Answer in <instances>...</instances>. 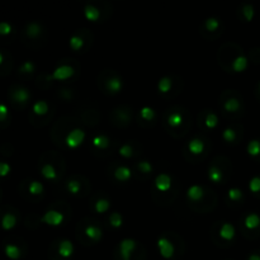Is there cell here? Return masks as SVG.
<instances>
[{
  "label": "cell",
  "instance_id": "cell-29",
  "mask_svg": "<svg viewBox=\"0 0 260 260\" xmlns=\"http://www.w3.org/2000/svg\"><path fill=\"white\" fill-rule=\"evenodd\" d=\"M246 151L250 156L257 157L260 155V141L259 140H252L248 146H246Z\"/></svg>",
  "mask_w": 260,
  "mask_h": 260
},
{
  "label": "cell",
  "instance_id": "cell-43",
  "mask_svg": "<svg viewBox=\"0 0 260 260\" xmlns=\"http://www.w3.org/2000/svg\"><path fill=\"white\" fill-rule=\"evenodd\" d=\"M138 169H140V171H142V173H145V174L151 173V171H152L151 162L147 161V160L140 161V162H138Z\"/></svg>",
  "mask_w": 260,
  "mask_h": 260
},
{
  "label": "cell",
  "instance_id": "cell-23",
  "mask_svg": "<svg viewBox=\"0 0 260 260\" xmlns=\"http://www.w3.org/2000/svg\"><path fill=\"white\" fill-rule=\"evenodd\" d=\"M173 88V80H171L170 76H162L161 79L157 83V90H159L161 94H166L169 93Z\"/></svg>",
  "mask_w": 260,
  "mask_h": 260
},
{
  "label": "cell",
  "instance_id": "cell-17",
  "mask_svg": "<svg viewBox=\"0 0 260 260\" xmlns=\"http://www.w3.org/2000/svg\"><path fill=\"white\" fill-rule=\"evenodd\" d=\"M248 65H249V61H248L246 56L239 55V56L232 61V70L235 71V73H244V71L248 69Z\"/></svg>",
  "mask_w": 260,
  "mask_h": 260
},
{
  "label": "cell",
  "instance_id": "cell-37",
  "mask_svg": "<svg viewBox=\"0 0 260 260\" xmlns=\"http://www.w3.org/2000/svg\"><path fill=\"white\" fill-rule=\"evenodd\" d=\"M109 222H111V226L115 227V229H120L123 225V218L122 216L118 212H113L112 215L109 216Z\"/></svg>",
  "mask_w": 260,
  "mask_h": 260
},
{
  "label": "cell",
  "instance_id": "cell-7",
  "mask_svg": "<svg viewBox=\"0 0 260 260\" xmlns=\"http://www.w3.org/2000/svg\"><path fill=\"white\" fill-rule=\"evenodd\" d=\"M154 185L156 188V190L161 192V193H165L171 189V176L166 173H161L159 175H156L154 180Z\"/></svg>",
  "mask_w": 260,
  "mask_h": 260
},
{
  "label": "cell",
  "instance_id": "cell-47",
  "mask_svg": "<svg viewBox=\"0 0 260 260\" xmlns=\"http://www.w3.org/2000/svg\"><path fill=\"white\" fill-rule=\"evenodd\" d=\"M248 260H260V254H258V253H253V254L249 255Z\"/></svg>",
  "mask_w": 260,
  "mask_h": 260
},
{
  "label": "cell",
  "instance_id": "cell-30",
  "mask_svg": "<svg viewBox=\"0 0 260 260\" xmlns=\"http://www.w3.org/2000/svg\"><path fill=\"white\" fill-rule=\"evenodd\" d=\"M69 45H70L71 50L73 51H80L81 48H83V46H84V39H83V37L79 36V34H74V36H71L70 41H69Z\"/></svg>",
  "mask_w": 260,
  "mask_h": 260
},
{
  "label": "cell",
  "instance_id": "cell-5",
  "mask_svg": "<svg viewBox=\"0 0 260 260\" xmlns=\"http://www.w3.org/2000/svg\"><path fill=\"white\" fill-rule=\"evenodd\" d=\"M75 74V70H74V67L70 66V65H60L57 66L55 70H53L52 75L50 76L52 80H57V81H64L67 80V79H70L71 76Z\"/></svg>",
  "mask_w": 260,
  "mask_h": 260
},
{
  "label": "cell",
  "instance_id": "cell-21",
  "mask_svg": "<svg viewBox=\"0 0 260 260\" xmlns=\"http://www.w3.org/2000/svg\"><path fill=\"white\" fill-rule=\"evenodd\" d=\"M222 178H224V175H222L221 169L216 165H211L208 169V179L215 184H220L222 182Z\"/></svg>",
  "mask_w": 260,
  "mask_h": 260
},
{
  "label": "cell",
  "instance_id": "cell-34",
  "mask_svg": "<svg viewBox=\"0 0 260 260\" xmlns=\"http://www.w3.org/2000/svg\"><path fill=\"white\" fill-rule=\"evenodd\" d=\"M220 25H221V23H220V20H218L216 17L207 18L206 22H204V27H206L207 31H210V32L217 31V29L220 28Z\"/></svg>",
  "mask_w": 260,
  "mask_h": 260
},
{
  "label": "cell",
  "instance_id": "cell-6",
  "mask_svg": "<svg viewBox=\"0 0 260 260\" xmlns=\"http://www.w3.org/2000/svg\"><path fill=\"white\" fill-rule=\"evenodd\" d=\"M75 252V248H74V244L67 239H64L59 243L57 246V254L61 258L62 260H69L74 255Z\"/></svg>",
  "mask_w": 260,
  "mask_h": 260
},
{
  "label": "cell",
  "instance_id": "cell-48",
  "mask_svg": "<svg viewBox=\"0 0 260 260\" xmlns=\"http://www.w3.org/2000/svg\"><path fill=\"white\" fill-rule=\"evenodd\" d=\"M259 92H260V83H259Z\"/></svg>",
  "mask_w": 260,
  "mask_h": 260
},
{
  "label": "cell",
  "instance_id": "cell-24",
  "mask_svg": "<svg viewBox=\"0 0 260 260\" xmlns=\"http://www.w3.org/2000/svg\"><path fill=\"white\" fill-rule=\"evenodd\" d=\"M92 143L94 147L99 148V150H106L109 146V138L104 136V134H97V136L93 137Z\"/></svg>",
  "mask_w": 260,
  "mask_h": 260
},
{
  "label": "cell",
  "instance_id": "cell-28",
  "mask_svg": "<svg viewBox=\"0 0 260 260\" xmlns=\"http://www.w3.org/2000/svg\"><path fill=\"white\" fill-rule=\"evenodd\" d=\"M109 208H111V202H109L107 198H101L95 202L94 210L97 213H101V215H103V213L108 212Z\"/></svg>",
  "mask_w": 260,
  "mask_h": 260
},
{
  "label": "cell",
  "instance_id": "cell-26",
  "mask_svg": "<svg viewBox=\"0 0 260 260\" xmlns=\"http://www.w3.org/2000/svg\"><path fill=\"white\" fill-rule=\"evenodd\" d=\"M41 32H42V27L36 22L29 23L27 25V28H25V33H27L29 38H37L41 34Z\"/></svg>",
  "mask_w": 260,
  "mask_h": 260
},
{
  "label": "cell",
  "instance_id": "cell-18",
  "mask_svg": "<svg viewBox=\"0 0 260 260\" xmlns=\"http://www.w3.org/2000/svg\"><path fill=\"white\" fill-rule=\"evenodd\" d=\"M113 175H115V178L118 180V182H127V180H130V178H131L132 173H131V169H130L129 166L121 165L116 169Z\"/></svg>",
  "mask_w": 260,
  "mask_h": 260
},
{
  "label": "cell",
  "instance_id": "cell-25",
  "mask_svg": "<svg viewBox=\"0 0 260 260\" xmlns=\"http://www.w3.org/2000/svg\"><path fill=\"white\" fill-rule=\"evenodd\" d=\"M224 108H225V111H226V112L235 113V112H238V111H240L241 103H240V101H239V99L230 98V99H227L226 102H225Z\"/></svg>",
  "mask_w": 260,
  "mask_h": 260
},
{
  "label": "cell",
  "instance_id": "cell-32",
  "mask_svg": "<svg viewBox=\"0 0 260 260\" xmlns=\"http://www.w3.org/2000/svg\"><path fill=\"white\" fill-rule=\"evenodd\" d=\"M204 126L208 130H213L218 126V117L215 113H207L206 118H204Z\"/></svg>",
  "mask_w": 260,
  "mask_h": 260
},
{
  "label": "cell",
  "instance_id": "cell-15",
  "mask_svg": "<svg viewBox=\"0 0 260 260\" xmlns=\"http://www.w3.org/2000/svg\"><path fill=\"white\" fill-rule=\"evenodd\" d=\"M106 87L109 93H112V94H118L123 88V81L122 79H120L118 76H113V78H109L108 80H107Z\"/></svg>",
  "mask_w": 260,
  "mask_h": 260
},
{
  "label": "cell",
  "instance_id": "cell-8",
  "mask_svg": "<svg viewBox=\"0 0 260 260\" xmlns=\"http://www.w3.org/2000/svg\"><path fill=\"white\" fill-rule=\"evenodd\" d=\"M204 197V189L202 185L193 184L187 189V198L190 202H199Z\"/></svg>",
  "mask_w": 260,
  "mask_h": 260
},
{
  "label": "cell",
  "instance_id": "cell-9",
  "mask_svg": "<svg viewBox=\"0 0 260 260\" xmlns=\"http://www.w3.org/2000/svg\"><path fill=\"white\" fill-rule=\"evenodd\" d=\"M236 230L234 227V225L230 224V222H225L224 225L220 229V236H221L222 240L225 241H232L235 239Z\"/></svg>",
  "mask_w": 260,
  "mask_h": 260
},
{
  "label": "cell",
  "instance_id": "cell-2",
  "mask_svg": "<svg viewBox=\"0 0 260 260\" xmlns=\"http://www.w3.org/2000/svg\"><path fill=\"white\" fill-rule=\"evenodd\" d=\"M157 250H159V254L161 255L162 259L170 260L173 259L174 255H175V248H174L173 243L169 240L165 236H161V238L157 239Z\"/></svg>",
  "mask_w": 260,
  "mask_h": 260
},
{
  "label": "cell",
  "instance_id": "cell-33",
  "mask_svg": "<svg viewBox=\"0 0 260 260\" xmlns=\"http://www.w3.org/2000/svg\"><path fill=\"white\" fill-rule=\"evenodd\" d=\"M140 116L142 120L145 121H152L155 118V116H156V113H155V109L151 108V107L148 106H145L141 108L140 111Z\"/></svg>",
  "mask_w": 260,
  "mask_h": 260
},
{
  "label": "cell",
  "instance_id": "cell-10",
  "mask_svg": "<svg viewBox=\"0 0 260 260\" xmlns=\"http://www.w3.org/2000/svg\"><path fill=\"white\" fill-rule=\"evenodd\" d=\"M188 151L190 152L192 155H198L203 154L204 151V142L198 137H194L188 142Z\"/></svg>",
  "mask_w": 260,
  "mask_h": 260
},
{
  "label": "cell",
  "instance_id": "cell-13",
  "mask_svg": "<svg viewBox=\"0 0 260 260\" xmlns=\"http://www.w3.org/2000/svg\"><path fill=\"white\" fill-rule=\"evenodd\" d=\"M84 17L89 22H98L101 18V10L93 4H87L84 6Z\"/></svg>",
  "mask_w": 260,
  "mask_h": 260
},
{
  "label": "cell",
  "instance_id": "cell-46",
  "mask_svg": "<svg viewBox=\"0 0 260 260\" xmlns=\"http://www.w3.org/2000/svg\"><path fill=\"white\" fill-rule=\"evenodd\" d=\"M6 116H8V107H6L5 104H1V106H0V120L4 122Z\"/></svg>",
  "mask_w": 260,
  "mask_h": 260
},
{
  "label": "cell",
  "instance_id": "cell-36",
  "mask_svg": "<svg viewBox=\"0 0 260 260\" xmlns=\"http://www.w3.org/2000/svg\"><path fill=\"white\" fill-rule=\"evenodd\" d=\"M222 138H224L226 142L232 143L236 140V131L232 129V127H227V129H225L224 132H222Z\"/></svg>",
  "mask_w": 260,
  "mask_h": 260
},
{
  "label": "cell",
  "instance_id": "cell-20",
  "mask_svg": "<svg viewBox=\"0 0 260 260\" xmlns=\"http://www.w3.org/2000/svg\"><path fill=\"white\" fill-rule=\"evenodd\" d=\"M41 175H42L46 180L57 179V171L52 164H45V165L41 168Z\"/></svg>",
  "mask_w": 260,
  "mask_h": 260
},
{
  "label": "cell",
  "instance_id": "cell-35",
  "mask_svg": "<svg viewBox=\"0 0 260 260\" xmlns=\"http://www.w3.org/2000/svg\"><path fill=\"white\" fill-rule=\"evenodd\" d=\"M66 189L67 192L70 194H73V196H78V194L80 193L81 185L78 180H69L66 184Z\"/></svg>",
  "mask_w": 260,
  "mask_h": 260
},
{
  "label": "cell",
  "instance_id": "cell-3",
  "mask_svg": "<svg viewBox=\"0 0 260 260\" xmlns=\"http://www.w3.org/2000/svg\"><path fill=\"white\" fill-rule=\"evenodd\" d=\"M137 248V243L133 239H123L120 243V255L122 260H132L134 250Z\"/></svg>",
  "mask_w": 260,
  "mask_h": 260
},
{
  "label": "cell",
  "instance_id": "cell-16",
  "mask_svg": "<svg viewBox=\"0 0 260 260\" xmlns=\"http://www.w3.org/2000/svg\"><path fill=\"white\" fill-rule=\"evenodd\" d=\"M244 226L248 230H255L260 226V216L258 213H249L244 218Z\"/></svg>",
  "mask_w": 260,
  "mask_h": 260
},
{
  "label": "cell",
  "instance_id": "cell-1",
  "mask_svg": "<svg viewBox=\"0 0 260 260\" xmlns=\"http://www.w3.org/2000/svg\"><path fill=\"white\" fill-rule=\"evenodd\" d=\"M84 141L85 132L81 129L71 130V131L66 134V137H65V143H66L67 147L71 148V150H76L78 147H80Z\"/></svg>",
  "mask_w": 260,
  "mask_h": 260
},
{
  "label": "cell",
  "instance_id": "cell-44",
  "mask_svg": "<svg viewBox=\"0 0 260 260\" xmlns=\"http://www.w3.org/2000/svg\"><path fill=\"white\" fill-rule=\"evenodd\" d=\"M10 171H11V166L9 165L8 162L5 161L0 162V176H1V178L8 176L9 174H10Z\"/></svg>",
  "mask_w": 260,
  "mask_h": 260
},
{
  "label": "cell",
  "instance_id": "cell-39",
  "mask_svg": "<svg viewBox=\"0 0 260 260\" xmlns=\"http://www.w3.org/2000/svg\"><path fill=\"white\" fill-rule=\"evenodd\" d=\"M118 154L122 157H125V159H130V157H132V155H133V147H132L130 143H125V145H122L120 147Z\"/></svg>",
  "mask_w": 260,
  "mask_h": 260
},
{
  "label": "cell",
  "instance_id": "cell-22",
  "mask_svg": "<svg viewBox=\"0 0 260 260\" xmlns=\"http://www.w3.org/2000/svg\"><path fill=\"white\" fill-rule=\"evenodd\" d=\"M48 109H50V106H48V103L46 101H37L32 106V112L36 116L47 115Z\"/></svg>",
  "mask_w": 260,
  "mask_h": 260
},
{
  "label": "cell",
  "instance_id": "cell-31",
  "mask_svg": "<svg viewBox=\"0 0 260 260\" xmlns=\"http://www.w3.org/2000/svg\"><path fill=\"white\" fill-rule=\"evenodd\" d=\"M28 190L32 196H41V194L43 193V190H45V187H43L42 183L38 182V180H33V182H31V184H29Z\"/></svg>",
  "mask_w": 260,
  "mask_h": 260
},
{
  "label": "cell",
  "instance_id": "cell-14",
  "mask_svg": "<svg viewBox=\"0 0 260 260\" xmlns=\"http://www.w3.org/2000/svg\"><path fill=\"white\" fill-rule=\"evenodd\" d=\"M85 235L93 243H98L102 239V236H103V231L101 230V227L95 226V225H89L85 229Z\"/></svg>",
  "mask_w": 260,
  "mask_h": 260
},
{
  "label": "cell",
  "instance_id": "cell-45",
  "mask_svg": "<svg viewBox=\"0 0 260 260\" xmlns=\"http://www.w3.org/2000/svg\"><path fill=\"white\" fill-rule=\"evenodd\" d=\"M11 31H13V27L8 22H3L0 24V34L1 36H8L11 33Z\"/></svg>",
  "mask_w": 260,
  "mask_h": 260
},
{
  "label": "cell",
  "instance_id": "cell-11",
  "mask_svg": "<svg viewBox=\"0 0 260 260\" xmlns=\"http://www.w3.org/2000/svg\"><path fill=\"white\" fill-rule=\"evenodd\" d=\"M4 254L10 260H19L22 258V250L19 246L14 245V244H6L4 246Z\"/></svg>",
  "mask_w": 260,
  "mask_h": 260
},
{
  "label": "cell",
  "instance_id": "cell-12",
  "mask_svg": "<svg viewBox=\"0 0 260 260\" xmlns=\"http://www.w3.org/2000/svg\"><path fill=\"white\" fill-rule=\"evenodd\" d=\"M13 99H14L17 103L25 104L31 99V93H29V90L27 89V88L19 87L13 92Z\"/></svg>",
  "mask_w": 260,
  "mask_h": 260
},
{
  "label": "cell",
  "instance_id": "cell-19",
  "mask_svg": "<svg viewBox=\"0 0 260 260\" xmlns=\"http://www.w3.org/2000/svg\"><path fill=\"white\" fill-rule=\"evenodd\" d=\"M15 225H17V217L13 213H5V215H3L1 227H3L4 231H10V230L14 229Z\"/></svg>",
  "mask_w": 260,
  "mask_h": 260
},
{
  "label": "cell",
  "instance_id": "cell-40",
  "mask_svg": "<svg viewBox=\"0 0 260 260\" xmlns=\"http://www.w3.org/2000/svg\"><path fill=\"white\" fill-rule=\"evenodd\" d=\"M227 196H229L230 201L238 202L243 199V192H241V189H239V188H231V189H229V192H227Z\"/></svg>",
  "mask_w": 260,
  "mask_h": 260
},
{
  "label": "cell",
  "instance_id": "cell-41",
  "mask_svg": "<svg viewBox=\"0 0 260 260\" xmlns=\"http://www.w3.org/2000/svg\"><path fill=\"white\" fill-rule=\"evenodd\" d=\"M249 190L252 193H260V176H253L250 179Z\"/></svg>",
  "mask_w": 260,
  "mask_h": 260
},
{
  "label": "cell",
  "instance_id": "cell-38",
  "mask_svg": "<svg viewBox=\"0 0 260 260\" xmlns=\"http://www.w3.org/2000/svg\"><path fill=\"white\" fill-rule=\"evenodd\" d=\"M243 14L246 22H252L255 15L254 6H253L252 4H245V5L243 6Z\"/></svg>",
  "mask_w": 260,
  "mask_h": 260
},
{
  "label": "cell",
  "instance_id": "cell-42",
  "mask_svg": "<svg viewBox=\"0 0 260 260\" xmlns=\"http://www.w3.org/2000/svg\"><path fill=\"white\" fill-rule=\"evenodd\" d=\"M20 73L22 74H32L34 71V64L32 61H25L20 66Z\"/></svg>",
  "mask_w": 260,
  "mask_h": 260
},
{
  "label": "cell",
  "instance_id": "cell-27",
  "mask_svg": "<svg viewBox=\"0 0 260 260\" xmlns=\"http://www.w3.org/2000/svg\"><path fill=\"white\" fill-rule=\"evenodd\" d=\"M183 120H184V118H183L182 113H170L168 117V125L170 127H173V129H178V127L183 125Z\"/></svg>",
  "mask_w": 260,
  "mask_h": 260
},
{
  "label": "cell",
  "instance_id": "cell-4",
  "mask_svg": "<svg viewBox=\"0 0 260 260\" xmlns=\"http://www.w3.org/2000/svg\"><path fill=\"white\" fill-rule=\"evenodd\" d=\"M64 215L59 211H55V210H50L45 213V215L41 217V221L43 224L48 225V226H52V227H57V226H61L64 224Z\"/></svg>",
  "mask_w": 260,
  "mask_h": 260
}]
</instances>
